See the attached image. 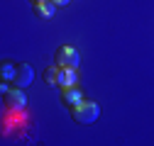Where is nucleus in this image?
I'll use <instances>...</instances> for the list:
<instances>
[{"instance_id":"obj_4","label":"nucleus","mask_w":154,"mask_h":146,"mask_svg":"<svg viewBox=\"0 0 154 146\" xmlns=\"http://www.w3.org/2000/svg\"><path fill=\"white\" fill-rule=\"evenodd\" d=\"M5 98H8V105H10L12 110H25V107H27V98H25V93H22V88H12Z\"/></svg>"},{"instance_id":"obj_1","label":"nucleus","mask_w":154,"mask_h":146,"mask_svg":"<svg viewBox=\"0 0 154 146\" xmlns=\"http://www.w3.org/2000/svg\"><path fill=\"white\" fill-rule=\"evenodd\" d=\"M71 115H73V119H76V122H81V124H93L95 119L100 117V107H98V102L83 100L81 105L71 107Z\"/></svg>"},{"instance_id":"obj_5","label":"nucleus","mask_w":154,"mask_h":146,"mask_svg":"<svg viewBox=\"0 0 154 146\" xmlns=\"http://www.w3.org/2000/svg\"><path fill=\"white\" fill-rule=\"evenodd\" d=\"M64 102H66L69 107L81 105V102H83V93H81L76 85H73V88H64Z\"/></svg>"},{"instance_id":"obj_11","label":"nucleus","mask_w":154,"mask_h":146,"mask_svg":"<svg viewBox=\"0 0 154 146\" xmlns=\"http://www.w3.org/2000/svg\"><path fill=\"white\" fill-rule=\"evenodd\" d=\"M32 3H34V5H37V3H44V0H32Z\"/></svg>"},{"instance_id":"obj_8","label":"nucleus","mask_w":154,"mask_h":146,"mask_svg":"<svg viewBox=\"0 0 154 146\" xmlns=\"http://www.w3.org/2000/svg\"><path fill=\"white\" fill-rule=\"evenodd\" d=\"M59 85H64V88H73V85H76V71H71V68H61Z\"/></svg>"},{"instance_id":"obj_2","label":"nucleus","mask_w":154,"mask_h":146,"mask_svg":"<svg viewBox=\"0 0 154 146\" xmlns=\"http://www.w3.org/2000/svg\"><path fill=\"white\" fill-rule=\"evenodd\" d=\"M59 66L76 71V68H79V51L71 49V46H64V49L59 51Z\"/></svg>"},{"instance_id":"obj_10","label":"nucleus","mask_w":154,"mask_h":146,"mask_svg":"<svg viewBox=\"0 0 154 146\" xmlns=\"http://www.w3.org/2000/svg\"><path fill=\"white\" fill-rule=\"evenodd\" d=\"M54 3H56V5H69L71 0H54Z\"/></svg>"},{"instance_id":"obj_9","label":"nucleus","mask_w":154,"mask_h":146,"mask_svg":"<svg viewBox=\"0 0 154 146\" xmlns=\"http://www.w3.org/2000/svg\"><path fill=\"white\" fill-rule=\"evenodd\" d=\"M0 73H3V78L5 80H15V73H17V66H12V63H3V68H0Z\"/></svg>"},{"instance_id":"obj_3","label":"nucleus","mask_w":154,"mask_h":146,"mask_svg":"<svg viewBox=\"0 0 154 146\" xmlns=\"http://www.w3.org/2000/svg\"><path fill=\"white\" fill-rule=\"evenodd\" d=\"M32 80H34L32 66L29 63H20V66H17V73H15V88H27Z\"/></svg>"},{"instance_id":"obj_7","label":"nucleus","mask_w":154,"mask_h":146,"mask_svg":"<svg viewBox=\"0 0 154 146\" xmlns=\"http://www.w3.org/2000/svg\"><path fill=\"white\" fill-rule=\"evenodd\" d=\"M59 76H61V66H49L44 71V83L47 85H59Z\"/></svg>"},{"instance_id":"obj_6","label":"nucleus","mask_w":154,"mask_h":146,"mask_svg":"<svg viewBox=\"0 0 154 146\" xmlns=\"http://www.w3.org/2000/svg\"><path fill=\"white\" fill-rule=\"evenodd\" d=\"M56 5L54 0H44V3H37V15L39 17H44V20H49V17H54L56 15Z\"/></svg>"}]
</instances>
